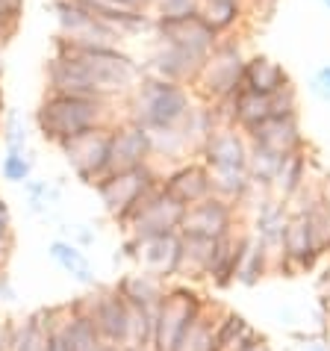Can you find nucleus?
<instances>
[{"mask_svg": "<svg viewBox=\"0 0 330 351\" xmlns=\"http://www.w3.org/2000/svg\"><path fill=\"white\" fill-rule=\"evenodd\" d=\"M251 139H254V145H263V148L280 154V157L295 154V148L301 145L298 115H271L257 130H251Z\"/></svg>", "mask_w": 330, "mask_h": 351, "instance_id": "obj_11", "label": "nucleus"}, {"mask_svg": "<svg viewBox=\"0 0 330 351\" xmlns=\"http://www.w3.org/2000/svg\"><path fill=\"white\" fill-rule=\"evenodd\" d=\"M110 128H94L89 133L74 136V139L60 145L68 165L86 183H98L106 174V162H110Z\"/></svg>", "mask_w": 330, "mask_h": 351, "instance_id": "obj_5", "label": "nucleus"}, {"mask_svg": "<svg viewBox=\"0 0 330 351\" xmlns=\"http://www.w3.org/2000/svg\"><path fill=\"white\" fill-rule=\"evenodd\" d=\"M165 45L183 47V51L195 53V56H207L218 42V33L203 21L201 12L183 15V18H153V36Z\"/></svg>", "mask_w": 330, "mask_h": 351, "instance_id": "obj_7", "label": "nucleus"}, {"mask_svg": "<svg viewBox=\"0 0 330 351\" xmlns=\"http://www.w3.org/2000/svg\"><path fill=\"white\" fill-rule=\"evenodd\" d=\"M245 51L233 36H221L216 47L203 56V62L198 68L195 80V92L203 97V104H221L230 95H236L242 86V71H245Z\"/></svg>", "mask_w": 330, "mask_h": 351, "instance_id": "obj_4", "label": "nucleus"}, {"mask_svg": "<svg viewBox=\"0 0 330 351\" xmlns=\"http://www.w3.org/2000/svg\"><path fill=\"white\" fill-rule=\"evenodd\" d=\"M51 257L60 263L68 275H74L77 280H80V284H94V275H92L89 260H86V254L74 245V242H65V239L51 242Z\"/></svg>", "mask_w": 330, "mask_h": 351, "instance_id": "obj_17", "label": "nucleus"}, {"mask_svg": "<svg viewBox=\"0 0 330 351\" xmlns=\"http://www.w3.org/2000/svg\"><path fill=\"white\" fill-rule=\"evenodd\" d=\"M53 47L56 53L45 68L47 92L115 101L142 80V65L124 47H68L60 42Z\"/></svg>", "mask_w": 330, "mask_h": 351, "instance_id": "obj_1", "label": "nucleus"}, {"mask_svg": "<svg viewBox=\"0 0 330 351\" xmlns=\"http://www.w3.org/2000/svg\"><path fill=\"white\" fill-rule=\"evenodd\" d=\"M292 83L286 74V68L275 62L266 53H254L245 60V71H242V89L257 92V95H277L280 89Z\"/></svg>", "mask_w": 330, "mask_h": 351, "instance_id": "obj_10", "label": "nucleus"}, {"mask_svg": "<svg viewBox=\"0 0 330 351\" xmlns=\"http://www.w3.org/2000/svg\"><path fill=\"white\" fill-rule=\"evenodd\" d=\"M151 189H153V174H151L148 165H139V169H130V171H118V174H106V178L98 180L101 201L106 204V210L118 219L130 216L133 207Z\"/></svg>", "mask_w": 330, "mask_h": 351, "instance_id": "obj_8", "label": "nucleus"}, {"mask_svg": "<svg viewBox=\"0 0 330 351\" xmlns=\"http://www.w3.org/2000/svg\"><path fill=\"white\" fill-rule=\"evenodd\" d=\"M309 92H313L316 97H322V101H330V62L322 65L313 74V80H309Z\"/></svg>", "mask_w": 330, "mask_h": 351, "instance_id": "obj_25", "label": "nucleus"}, {"mask_svg": "<svg viewBox=\"0 0 330 351\" xmlns=\"http://www.w3.org/2000/svg\"><path fill=\"white\" fill-rule=\"evenodd\" d=\"M198 12V0H157L151 9L153 18H183Z\"/></svg>", "mask_w": 330, "mask_h": 351, "instance_id": "obj_23", "label": "nucleus"}, {"mask_svg": "<svg viewBox=\"0 0 330 351\" xmlns=\"http://www.w3.org/2000/svg\"><path fill=\"white\" fill-rule=\"evenodd\" d=\"M45 351H71V348H68L65 334H47V346H45Z\"/></svg>", "mask_w": 330, "mask_h": 351, "instance_id": "obj_26", "label": "nucleus"}, {"mask_svg": "<svg viewBox=\"0 0 330 351\" xmlns=\"http://www.w3.org/2000/svg\"><path fill=\"white\" fill-rule=\"evenodd\" d=\"M207 160L212 169H248V148L236 128L212 130L207 139Z\"/></svg>", "mask_w": 330, "mask_h": 351, "instance_id": "obj_13", "label": "nucleus"}, {"mask_svg": "<svg viewBox=\"0 0 330 351\" xmlns=\"http://www.w3.org/2000/svg\"><path fill=\"white\" fill-rule=\"evenodd\" d=\"M322 6L327 9V12H330V0H322Z\"/></svg>", "mask_w": 330, "mask_h": 351, "instance_id": "obj_31", "label": "nucleus"}, {"mask_svg": "<svg viewBox=\"0 0 330 351\" xmlns=\"http://www.w3.org/2000/svg\"><path fill=\"white\" fill-rule=\"evenodd\" d=\"M189 325H192V301H186V295H174L171 301H165L160 325H157L160 328V334H157L160 351H177Z\"/></svg>", "mask_w": 330, "mask_h": 351, "instance_id": "obj_12", "label": "nucleus"}, {"mask_svg": "<svg viewBox=\"0 0 330 351\" xmlns=\"http://www.w3.org/2000/svg\"><path fill=\"white\" fill-rule=\"evenodd\" d=\"M92 322L98 325V330H101L106 339H112V343H121V339L130 334L133 316H130V310L121 301L118 292H112V295H103L98 301V310H94Z\"/></svg>", "mask_w": 330, "mask_h": 351, "instance_id": "obj_14", "label": "nucleus"}, {"mask_svg": "<svg viewBox=\"0 0 330 351\" xmlns=\"http://www.w3.org/2000/svg\"><path fill=\"white\" fill-rule=\"evenodd\" d=\"M98 351H112V348H98Z\"/></svg>", "mask_w": 330, "mask_h": 351, "instance_id": "obj_32", "label": "nucleus"}, {"mask_svg": "<svg viewBox=\"0 0 330 351\" xmlns=\"http://www.w3.org/2000/svg\"><path fill=\"white\" fill-rule=\"evenodd\" d=\"M6 230H9V210H6V201L0 198V239L6 237Z\"/></svg>", "mask_w": 330, "mask_h": 351, "instance_id": "obj_27", "label": "nucleus"}, {"mask_svg": "<svg viewBox=\"0 0 330 351\" xmlns=\"http://www.w3.org/2000/svg\"><path fill=\"white\" fill-rule=\"evenodd\" d=\"M153 154L151 133L130 119H124L110 128V162H106V174L130 171L139 165H148V157ZM103 174V178H106Z\"/></svg>", "mask_w": 330, "mask_h": 351, "instance_id": "obj_6", "label": "nucleus"}, {"mask_svg": "<svg viewBox=\"0 0 330 351\" xmlns=\"http://www.w3.org/2000/svg\"><path fill=\"white\" fill-rule=\"evenodd\" d=\"M198 12L218 36H230L248 18V0H198Z\"/></svg>", "mask_w": 330, "mask_h": 351, "instance_id": "obj_15", "label": "nucleus"}, {"mask_svg": "<svg viewBox=\"0 0 330 351\" xmlns=\"http://www.w3.org/2000/svg\"><path fill=\"white\" fill-rule=\"evenodd\" d=\"M183 224H186V230L195 239H210L225 228V210H221L216 201H210V204H203V207H198L195 213H189Z\"/></svg>", "mask_w": 330, "mask_h": 351, "instance_id": "obj_18", "label": "nucleus"}, {"mask_svg": "<svg viewBox=\"0 0 330 351\" xmlns=\"http://www.w3.org/2000/svg\"><path fill=\"white\" fill-rule=\"evenodd\" d=\"M0 77H3V51H0Z\"/></svg>", "mask_w": 330, "mask_h": 351, "instance_id": "obj_29", "label": "nucleus"}, {"mask_svg": "<svg viewBox=\"0 0 330 351\" xmlns=\"http://www.w3.org/2000/svg\"><path fill=\"white\" fill-rule=\"evenodd\" d=\"M124 289V298H130L136 307H148L151 298H157V284L148 278V275H133L121 284Z\"/></svg>", "mask_w": 330, "mask_h": 351, "instance_id": "obj_21", "label": "nucleus"}, {"mask_svg": "<svg viewBox=\"0 0 330 351\" xmlns=\"http://www.w3.org/2000/svg\"><path fill=\"white\" fill-rule=\"evenodd\" d=\"M127 97H130L127 119L142 124L148 133L183 128V121H186L192 110V95L186 86L157 80V77H142Z\"/></svg>", "mask_w": 330, "mask_h": 351, "instance_id": "obj_3", "label": "nucleus"}, {"mask_svg": "<svg viewBox=\"0 0 330 351\" xmlns=\"http://www.w3.org/2000/svg\"><path fill=\"white\" fill-rule=\"evenodd\" d=\"M3 115H6V101H3V89H0V124H3Z\"/></svg>", "mask_w": 330, "mask_h": 351, "instance_id": "obj_28", "label": "nucleus"}, {"mask_svg": "<svg viewBox=\"0 0 330 351\" xmlns=\"http://www.w3.org/2000/svg\"><path fill=\"white\" fill-rule=\"evenodd\" d=\"M112 112L106 97H83V95H56L47 92L36 110V128L47 142L65 145L74 136H83L94 128H110Z\"/></svg>", "mask_w": 330, "mask_h": 351, "instance_id": "obj_2", "label": "nucleus"}, {"mask_svg": "<svg viewBox=\"0 0 330 351\" xmlns=\"http://www.w3.org/2000/svg\"><path fill=\"white\" fill-rule=\"evenodd\" d=\"M15 346H18L15 351H45V346H47V334H42L38 322L30 319V322H27V328H24V334H21V339H18Z\"/></svg>", "mask_w": 330, "mask_h": 351, "instance_id": "obj_24", "label": "nucleus"}, {"mask_svg": "<svg viewBox=\"0 0 330 351\" xmlns=\"http://www.w3.org/2000/svg\"><path fill=\"white\" fill-rule=\"evenodd\" d=\"M65 339H68V348L71 351H98V325L92 319H74L71 328L65 330Z\"/></svg>", "mask_w": 330, "mask_h": 351, "instance_id": "obj_19", "label": "nucleus"}, {"mask_svg": "<svg viewBox=\"0 0 330 351\" xmlns=\"http://www.w3.org/2000/svg\"><path fill=\"white\" fill-rule=\"evenodd\" d=\"M0 133H3L6 151L24 154L27 139H30V130H27V121H24V115H21V112H18V110H6L3 124H0Z\"/></svg>", "mask_w": 330, "mask_h": 351, "instance_id": "obj_20", "label": "nucleus"}, {"mask_svg": "<svg viewBox=\"0 0 330 351\" xmlns=\"http://www.w3.org/2000/svg\"><path fill=\"white\" fill-rule=\"evenodd\" d=\"M3 343H6V337H3V330H0V351H3Z\"/></svg>", "mask_w": 330, "mask_h": 351, "instance_id": "obj_30", "label": "nucleus"}, {"mask_svg": "<svg viewBox=\"0 0 330 351\" xmlns=\"http://www.w3.org/2000/svg\"><path fill=\"white\" fill-rule=\"evenodd\" d=\"M0 171H3V178L12 180V183H27L30 180V171H33V160H27L24 154H18V151H6Z\"/></svg>", "mask_w": 330, "mask_h": 351, "instance_id": "obj_22", "label": "nucleus"}, {"mask_svg": "<svg viewBox=\"0 0 330 351\" xmlns=\"http://www.w3.org/2000/svg\"><path fill=\"white\" fill-rule=\"evenodd\" d=\"M207 189H210V174L203 169H198V165H189V169L177 171L168 180L165 195L174 198L177 204H192V201H198L201 195H207Z\"/></svg>", "mask_w": 330, "mask_h": 351, "instance_id": "obj_16", "label": "nucleus"}, {"mask_svg": "<svg viewBox=\"0 0 330 351\" xmlns=\"http://www.w3.org/2000/svg\"><path fill=\"white\" fill-rule=\"evenodd\" d=\"M201 62H203V56H195V53L183 51V47H174V45H165L160 38H153L151 53L139 65H142V77H157V80L192 86Z\"/></svg>", "mask_w": 330, "mask_h": 351, "instance_id": "obj_9", "label": "nucleus"}]
</instances>
